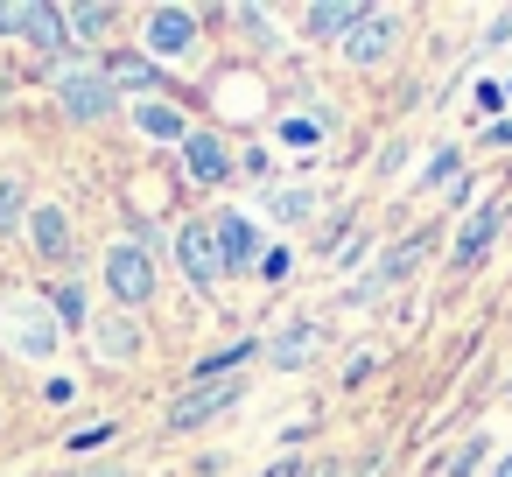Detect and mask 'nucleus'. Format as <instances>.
<instances>
[{
  "mask_svg": "<svg viewBox=\"0 0 512 477\" xmlns=\"http://www.w3.org/2000/svg\"><path fill=\"white\" fill-rule=\"evenodd\" d=\"M106 435H113V421H92V428L71 435V449H92V442H106Z\"/></svg>",
  "mask_w": 512,
  "mask_h": 477,
  "instance_id": "28",
  "label": "nucleus"
},
{
  "mask_svg": "<svg viewBox=\"0 0 512 477\" xmlns=\"http://www.w3.org/2000/svg\"><path fill=\"white\" fill-rule=\"evenodd\" d=\"M491 477H512V456H498V470H491Z\"/></svg>",
  "mask_w": 512,
  "mask_h": 477,
  "instance_id": "31",
  "label": "nucleus"
},
{
  "mask_svg": "<svg viewBox=\"0 0 512 477\" xmlns=\"http://www.w3.org/2000/svg\"><path fill=\"white\" fill-rule=\"evenodd\" d=\"M365 253H372V239H365V232H351V239H344V246H337V267H358V260H365Z\"/></svg>",
  "mask_w": 512,
  "mask_h": 477,
  "instance_id": "24",
  "label": "nucleus"
},
{
  "mask_svg": "<svg viewBox=\"0 0 512 477\" xmlns=\"http://www.w3.org/2000/svg\"><path fill=\"white\" fill-rule=\"evenodd\" d=\"M211 232H218L225 274H232V267H260V232H253V225H246L239 211H218V225H211Z\"/></svg>",
  "mask_w": 512,
  "mask_h": 477,
  "instance_id": "11",
  "label": "nucleus"
},
{
  "mask_svg": "<svg viewBox=\"0 0 512 477\" xmlns=\"http://www.w3.org/2000/svg\"><path fill=\"white\" fill-rule=\"evenodd\" d=\"M365 15H372L365 0H358V8H351V0H323V8H309V15H302V36H309V43H344Z\"/></svg>",
  "mask_w": 512,
  "mask_h": 477,
  "instance_id": "8",
  "label": "nucleus"
},
{
  "mask_svg": "<svg viewBox=\"0 0 512 477\" xmlns=\"http://www.w3.org/2000/svg\"><path fill=\"white\" fill-rule=\"evenodd\" d=\"M64 29H71L78 43H99V36L113 29V8H99V0H85V8H64Z\"/></svg>",
  "mask_w": 512,
  "mask_h": 477,
  "instance_id": "18",
  "label": "nucleus"
},
{
  "mask_svg": "<svg viewBox=\"0 0 512 477\" xmlns=\"http://www.w3.org/2000/svg\"><path fill=\"white\" fill-rule=\"evenodd\" d=\"M372 365H379V358H372V351H351V365H344V386H358V379H365V372H372Z\"/></svg>",
  "mask_w": 512,
  "mask_h": 477,
  "instance_id": "27",
  "label": "nucleus"
},
{
  "mask_svg": "<svg viewBox=\"0 0 512 477\" xmlns=\"http://www.w3.org/2000/svg\"><path fill=\"white\" fill-rule=\"evenodd\" d=\"M29 232H36V246H43V260H71V225H64V211H57V204H36V218H29Z\"/></svg>",
  "mask_w": 512,
  "mask_h": 477,
  "instance_id": "14",
  "label": "nucleus"
},
{
  "mask_svg": "<svg viewBox=\"0 0 512 477\" xmlns=\"http://www.w3.org/2000/svg\"><path fill=\"white\" fill-rule=\"evenodd\" d=\"M281 141H288V148H302V155H309V148H316V141H323V127H316V120H281Z\"/></svg>",
  "mask_w": 512,
  "mask_h": 477,
  "instance_id": "20",
  "label": "nucleus"
},
{
  "mask_svg": "<svg viewBox=\"0 0 512 477\" xmlns=\"http://www.w3.org/2000/svg\"><path fill=\"white\" fill-rule=\"evenodd\" d=\"M498 225H505V211H498V204H470V218H463V232H456V267H463V274H470V267H484V253H491Z\"/></svg>",
  "mask_w": 512,
  "mask_h": 477,
  "instance_id": "7",
  "label": "nucleus"
},
{
  "mask_svg": "<svg viewBox=\"0 0 512 477\" xmlns=\"http://www.w3.org/2000/svg\"><path fill=\"white\" fill-rule=\"evenodd\" d=\"M477 463H484V442H477V435H470V442H463V449H456V456H449V463H442V477H470V470H477Z\"/></svg>",
  "mask_w": 512,
  "mask_h": 477,
  "instance_id": "21",
  "label": "nucleus"
},
{
  "mask_svg": "<svg viewBox=\"0 0 512 477\" xmlns=\"http://www.w3.org/2000/svg\"><path fill=\"white\" fill-rule=\"evenodd\" d=\"M57 106H64L71 120H106V113H113V85H106V71L64 64V71H57Z\"/></svg>",
  "mask_w": 512,
  "mask_h": 477,
  "instance_id": "1",
  "label": "nucleus"
},
{
  "mask_svg": "<svg viewBox=\"0 0 512 477\" xmlns=\"http://www.w3.org/2000/svg\"><path fill=\"white\" fill-rule=\"evenodd\" d=\"M316 344H323V330H316V323H288V330L267 344V358H274V372H295V365H309V358H316Z\"/></svg>",
  "mask_w": 512,
  "mask_h": 477,
  "instance_id": "13",
  "label": "nucleus"
},
{
  "mask_svg": "<svg viewBox=\"0 0 512 477\" xmlns=\"http://www.w3.org/2000/svg\"><path fill=\"white\" fill-rule=\"evenodd\" d=\"M183 169H190L197 183H225V176H232V155H225L218 134H190V141H183Z\"/></svg>",
  "mask_w": 512,
  "mask_h": 477,
  "instance_id": "12",
  "label": "nucleus"
},
{
  "mask_svg": "<svg viewBox=\"0 0 512 477\" xmlns=\"http://www.w3.org/2000/svg\"><path fill=\"white\" fill-rule=\"evenodd\" d=\"M239 393H246L239 379H211V386H197V393H183V400L169 407V428H176V435H183V428H204V421H211V414H225Z\"/></svg>",
  "mask_w": 512,
  "mask_h": 477,
  "instance_id": "6",
  "label": "nucleus"
},
{
  "mask_svg": "<svg viewBox=\"0 0 512 477\" xmlns=\"http://www.w3.org/2000/svg\"><path fill=\"white\" fill-rule=\"evenodd\" d=\"M288 267H295V253H288V246L260 253V281H288Z\"/></svg>",
  "mask_w": 512,
  "mask_h": 477,
  "instance_id": "22",
  "label": "nucleus"
},
{
  "mask_svg": "<svg viewBox=\"0 0 512 477\" xmlns=\"http://www.w3.org/2000/svg\"><path fill=\"white\" fill-rule=\"evenodd\" d=\"M456 162H463V155H456V148H435V162H428V169H421V183H442V176H456Z\"/></svg>",
  "mask_w": 512,
  "mask_h": 477,
  "instance_id": "23",
  "label": "nucleus"
},
{
  "mask_svg": "<svg viewBox=\"0 0 512 477\" xmlns=\"http://www.w3.org/2000/svg\"><path fill=\"white\" fill-rule=\"evenodd\" d=\"M421 253H428V232H414V239H400V246H393V253H386V260H379V267H372V274H365V281L351 288V302H372L379 288H393V281H400V274H407V267H414Z\"/></svg>",
  "mask_w": 512,
  "mask_h": 477,
  "instance_id": "10",
  "label": "nucleus"
},
{
  "mask_svg": "<svg viewBox=\"0 0 512 477\" xmlns=\"http://www.w3.org/2000/svg\"><path fill=\"white\" fill-rule=\"evenodd\" d=\"M505 99H512V85H505Z\"/></svg>",
  "mask_w": 512,
  "mask_h": 477,
  "instance_id": "32",
  "label": "nucleus"
},
{
  "mask_svg": "<svg viewBox=\"0 0 512 477\" xmlns=\"http://www.w3.org/2000/svg\"><path fill=\"white\" fill-rule=\"evenodd\" d=\"M393 50H400V15H365L351 36H344V57L358 64V71H379V64H393Z\"/></svg>",
  "mask_w": 512,
  "mask_h": 477,
  "instance_id": "3",
  "label": "nucleus"
},
{
  "mask_svg": "<svg viewBox=\"0 0 512 477\" xmlns=\"http://www.w3.org/2000/svg\"><path fill=\"white\" fill-rule=\"evenodd\" d=\"M176 260H183V274L197 288H218L225 281V253H218V232L211 225H183L176 232Z\"/></svg>",
  "mask_w": 512,
  "mask_h": 477,
  "instance_id": "4",
  "label": "nucleus"
},
{
  "mask_svg": "<svg viewBox=\"0 0 512 477\" xmlns=\"http://www.w3.org/2000/svg\"><path fill=\"white\" fill-rule=\"evenodd\" d=\"M106 85H127V92H169V85L155 78L148 57H113V64H106Z\"/></svg>",
  "mask_w": 512,
  "mask_h": 477,
  "instance_id": "16",
  "label": "nucleus"
},
{
  "mask_svg": "<svg viewBox=\"0 0 512 477\" xmlns=\"http://www.w3.org/2000/svg\"><path fill=\"white\" fill-rule=\"evenodd\" d=\"M15 211H22V190H15V183H0V232L15 225Z\"/></svg>",
  "mask_w": 512,
  "mask_h": 477,
  "instance_id": "26",
  "label": "nucleus"
},
{
  "mask_svg": "<svg viewBox=\"0 0 512 477\" xmlns=\"http://www.w3.org/2000/svg\"><path fill=\"white\" fill-rule=\"evenodd\" d=\"M484 43H512V15H498V22H491V36H484Z\"/></svg>",
  "mask_w": 512,
  "mask_h": 477,
  "instance_id": "30",
  "label": "nucleus"
},
{
  "mask_svg": "<svg viewBox=\"0 0 512 477\" xmlns=\"http://www.w3.org/2000/svg\"><path fill=\"white\" fill-rule=\"evenodd\" d=\"M0 36H29L43 50H64L71 43L64 8H36V0H0Z\"/></svg>",
  "mask_w": 512,
  "mask_h": 477,
  "instance_id": "2",
  "label": "nucleus"
},
{
  "mask_svg": "<svg viewBox=\"0 0 512 477\" xmlns=\"http://www.w3.org/2000/svg\"><path fill=\"white\" fill-rule=\"evenodd\" d=\"M134 120H141V134H148V141H190V120H183L176 106H162V99H155V106H141Z\"/></svg>",
  "mask_w": 512,
  "mask_h": 477,
  "instance_id": "17",
  "label": "nucleus"
},
{
  "mask_svg": "<svg viewBox=\"0 0 512 477\" xmlns=\"http://www.w3.org/2000/svg\"><path fill=\"white\" fill-rule=\"evenodd\" d=\"M190 43H197V15L190 8H155L148 15V50L155 57H183Z\"/></svg>",
  "mask_w": 512,
  "mask_h": 477,
  "instance_id": "9",
  "label": "nucleus"
},
{
  "mask_svg": "<svg viewBox=\"0 0 512 477\" xmlns=\"http://www.w3.org/2000/svg\"><path fill=\"white\" fill-rule=\"evenodd\" d=\"M106 288H113L120 302H148V295H155V260H148L141 246H113V253H106Z\"/></svg>",
  "mask_w": 512,
  "mask_h": 477,
  "instance_id": "5",
  "label": "nucleus"
},
{
  "mask_svg": "<svg viewBox=\"0 0 512 477\" xmlns=\"http://www.w3.org/2000/svg\"><path fill=\"white\" fill-rule=\"evenodd\" d=\"M512 141V120H498V127H484V148H505Z\"/></svg>",
  "mask_w": 512,
  "mask_h": 477,
  "instance_id": "29",
  "label": "nucleus"
},
{
  "mask_svg": "<svg viewBox=\"0 0 512 477\" xmlns=\"http://www.w3.org/2000/svg\"><path fill=\"white\" fill-rule=\"evenodd\" d=\"M57 309H64V323H85V288H57Z\"/></svg>",
  "mask_w": 512,
  "mask_h": 477,
  "instance_id": "25",
  "label": "nucleus"
},
{
  "mask_svg": "<svg viewBox=\"0 0 512 477\" xmlns=\"http://www.w3.org/2000/svg\"><path fill=\"white\" fill-rule=\"evenodd\" d=\"M99 351H106V358H134V351H141V330H134V323H99Z\"/></svg>",
  "mask_w": 512,
  "mask_h": 477,
  "instance_id": "19",
  "label": "nucleus"
},
{
  "mask_svg": "<svg viewBox=\"0 0 512 477\" xmlns=\"http://www.w3.org/2000/svg\"><path fill=\"white\" fill-rule=\"evenodd\" d=\"M267 211H274L281 225H309V218H316V190H309V183H281V190L267 197Z\"/></svg>",
  "mask_w": 512,
  "mask_h": 477,
  "instance_id": "15",
  "label": "nucleus"
}]
</instances>
